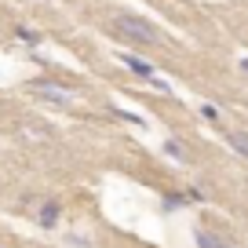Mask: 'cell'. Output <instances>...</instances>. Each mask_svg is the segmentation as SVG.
<instances>
[{
	"mask_svg": "<svg viewBox=\"0 0 248 248\" xmlns=\"http://www.w3.org/2000/svg\"><path fill=\"white\" fill-rule=\"evenodd\" d=\"M70 248H92L88 241H80V237H70Z\"/></svg>",
	"mask_w": 248,
	"mask_h": 248,
	"instance_id": "7c38bea8",
	"label": "cell"
},
{
	"mask_svg": "<svg viewBox=\"0 0 248 248\" xmlns=\"http://www.w3.org/2000/svg\"><path fill=\"white\" fill-rule=\"evenodd\" d=\"M241 70H245V73H248V59H241Z\"/></svg>",
	"mask_w": 248,
	"mask_h": 248,
	"instance_id": "4fadbf2b",
	"label": "cell"
},
{
	"mask_svg": "<svg viewBox=\"0 0 248 248\" xmlns=\"http://www.w3.org/2000/svg\"><path fill=\"white\" fill-rule=\"evenodd\" d=\"M186 201H190L186 194H168V197H164V208H168V212H175V208H186Z\"/></svg>",
	"mask_w": 248,
	"mask_h": 248,
	"instance_id": "ba28073f",
	"label": "cell"
},
{
	"mask_svg": "<svg viewBox=\"0 0 248 248\" xmlns=\"http://www.w3.org/2000/svg\"><path fill=\"white\" fill-rule=\"evenodd\" d=\"M197 248H237V245L219 237V233H212V230H197Z\"/></svg>",
	"mask_w": 248,
	"mask_h": 248,
	"instance_id": "5b68a950",
	"label": "cell"
},
{
	"mask_svg": "<svg viewBox=\"0 0 248 248\" xmlns=\"http://www.w3.org/2000/svg\"><path fill=\"white\" fill-rule=\"evenodd\" d=\"M226 142H230V146L248 161V132H226Z\"/></svg>",
	"mask_w": 248,
	"mask_h": 248,
	"instance_id": "8992f818",
	"label": "cell"
},
{
	"mask_svg": "<svg viewBox=\"0 0 248 248\" xmlns=\"http://www.w3.org/2000/svg\"><path fill=\"white\" fill-rule=\"evenodd\" d=\"M201 113L208 117V121H219V109H216V106H208V102H204V106H201Z\"/></svg>",
	"mask_w": 248,
	"mask_h": 248,
	"instance_id": "8fae6325",
	"label": "cell"
},
{
	"mask_svg": "<svg viewBox=\"0 0 248 248\" xmlns=\"http://www.w3.org/2000/svg\"><path fill=\"white\" fill-rule=\"evenodd\" d=\"M121 59H124V66H128V70H132V73H139L142 80H154V88H161V92H168V88H164V80H157V77H154V70H150V66H146V62H142V59H135V55H121Z\"/></svg>",
	"mask_w": 248,
	"mask_h": 248,
	"instance_id": "3957f363",
	"label": "cell"
},
{
	"mask_svg": "<svg viewBox=\"0 0 248 248\" xmlns=\"http://www.w3.org/2000/svg\"><path fill=\"white\" fill-rule=\"evenodd\" d=\"M59 216H62L59 201H44V204H40V212H37V223L44 226V230H51V226L59 223Z\"/></svg>",
	"mask_w": 248,
	"mask_h": 248,
	"instance_id": "277c9868",
	"label": "cell"
},
{
	"mask_svg": "<svg viewBox=\"0 0 248 248\" xmlns=\"http://www.w3.org/2000/svg\"><path fill=\"white\" fill-rule=\"evenodd\" d=\"M164 154H168V157H175V161H183V157H186V150H183V142H179V139H168V142H164Z\"/></svg>",
	"mask_w": 248,
	"mask_h": 248,
	"instance_id": "52a82bcc",
	"label": "cell"
},
{
	"mask_svg": "<svg viewBox=\"0 0 248 248\" xmlns=\"http://www.w3.org/2000/svg\"><path fill=\"white\" fill-rule=\"evenodd\" d=\"M113 26H117V33H124L128 40H135V44H157V30L146 22V18H139V15H132V11H117L113 15Z\"/></svg>",
	"mask_w": 248,
	"mask_h": 248,
	"instance_id": "6da1fadb",
	"label": "cell"
},
{
	"mask_svg": "<svg viewBox=\"0 0 248 248\" xmlns=\"http://www.w3.org/2000/svg\"><path fill=\"white\" fill-rule=\"evenodd\" d=\"M15 37H18V40H26V44H33V47H37V44H40V33H33V30H26V26H18V30H15Z\"/></svg>",
	"mask_w": 248,
	"mask_h": 248,
	"instance_id": "9c48e42d",
	"label": "cell"
},
{
	"mask_svg": "<svg viewBox=\"0 0 248 248\" xmlns=\"http://www.w3.org/2000/svg\"><path fill=\"white\" fill-rule=\"evenodd\" d=\"M113 117H121V121H132V124H142L139 113H124V109H113Z\"/></svg>",
	"mask_w": 248,
	"mask_h": 248,
	"instance_id": "30bf717a",
	"label": "cell"
},
{
	"mask_svg": "<svg viewBox=\"0 0 248 248\" xmlns=\"http://www.w3.org/2000/svg\"><path fill=\"white\" fill-rule=\"evenodd\" d=\"M33 92H37L40 99L55 102V106H73V95H70V92H62V84H47V80H37V84H33Z\"/></svg>",
	"mask_w": 248,
	"mask_h": 248,
	"instance_id": "7a4b0ae2",
	"label": "cell"
}]
</instances>
